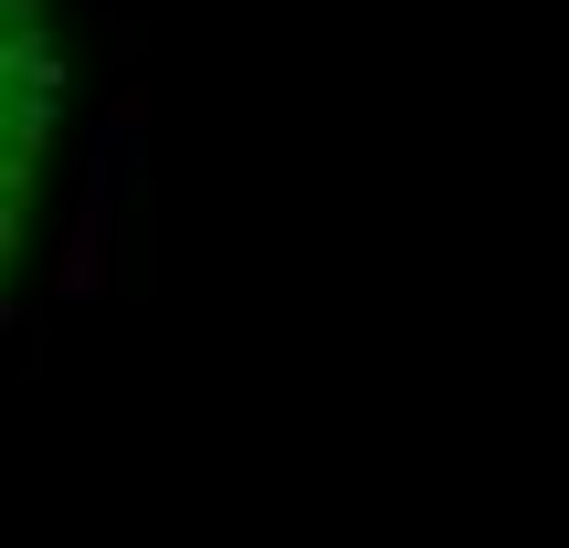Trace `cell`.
I'll use <instances>...</instances> for the list:
<instances>
[{"instance_id":"1","label":"cell","mask_w":569,"mask_h":548,"mask_svg":"<svg viewBox=\"0 0 569 548\" xmlns=\"http://www.w3.org/2000/svg\"><path fill=\"white\" fill-rule=\"evenodd\" d=\"M74 0H0V317H11L21 253L42 232L53 169L74 148Z\"/></svg>"}]
</instances>
